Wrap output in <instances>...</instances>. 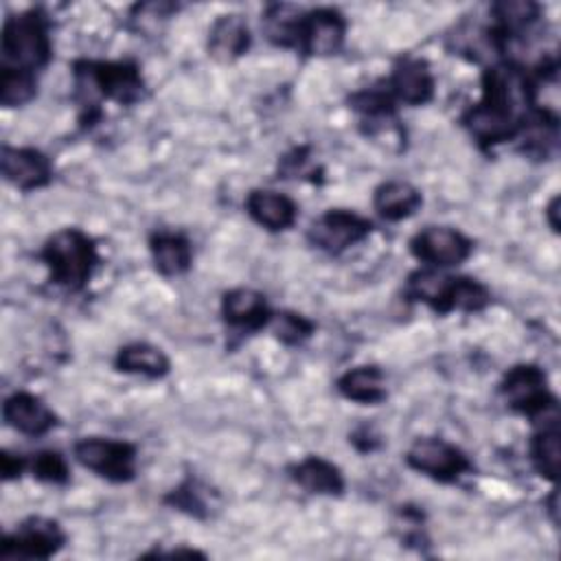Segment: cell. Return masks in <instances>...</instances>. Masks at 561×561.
<instances>
[{
	"instance_id": "obj_16",
	"label": "cell",
	"mask_w": 561,
	"mask_h": 561,
	"mask_svg": "<svg viewBox=\"0 0 561 561\" xmlns=\"http://www.w3.org/2000/svg\"><path fill=\"white\" fill-rule=\"evenodd\" d=\"M248 215L270 232L289 230L296 224L298 206L291 197L270 191V188H254L245 197Z\"/></svg>"
},
{
	"instance_id": "obj_22",
	"label": "cell",
	"mask_w": 561,
	"mask_h": 561,
	"mask_svg": "<svg viewBox=\"0 0 561 561\" xmlns=\"http://www.w3.org/2000/svg\"><path fill=\"white\" fill-rule=\"evenodd\" d=\"M149 252L153 259V267L158 270V274L167 278L188 272L193 263L191 241L182 232H171V230L153 232L149 239Z\"/></svg>"
},
{
	"instance_id": "obj_10",
	"label": "cell",
	"mask_w": 561,
	"mask_h": 561,
	"mask_svg": "<svg viewBox=\"0 0 561 561\" xmlns=\"http://www.w3.org/2000/svg\"><path fill=\"white\" fill-rule=\"evenodd\" d=\"M526 116L506 107L478 101L462 114V127L478 142L480 149H493L495 145L515 140L522 131Z\"/></svg>"
},
{
	"instance_id": "obj_5",
	"label": "cell",
	"mask_w": 561,
	"mask_h": 561,
	"mask_svg": "<svg viewBox=\"0 0 561 561\" xmlns=\"http://www.w3.org/2000/svg\"><path fill=\"white\" fill-rule=\"evenodd\" d=\"M72 454L81 467L110 482L123 484L136 476V445L129 440L88 436L75 443Z\"/></svg>"
},
{
	"instance_id": "obj_34",
	"label": "cell",
	"mask_w": 561,
	"mask_h": 561,
	"mask_svg": "<svg viewBox=\"0 0 561 561\" xmlns=\"http://www.w3.org/2000/svg\"><path fill=\"white\" fill-rule=\"evenodd\" d=\"M557 500H559V493H557V489H552V493H550V497H548V513H550L552 524H559V508H557Z\"/></svg>"
},
{
	"instance_id": "obj_17",
	"label": "cell",
	"mask_w": 561,
	"mask_h": 561,
	"mask_svg": "<svg viewBox=\"0 0 561 561\" xmlns=\"http://www.w3.org/2000/svg\"><path fill=\"white\" fill-rule=\"evenodd\" d=\"M287 473L307 493L340 497L346 489L340 467L320 456H307V458L289 465Z\"/></svg>"
},
{
	"instance_id": "obj_32",
	"label": "cell",
	"mask_w": 561,
	"mask_h": 561,
	"mask_svg": "<svg viewBox=\"0 0 561 561\" xmlns=\"http://www.w3.org/2000/svg\"><path fill=\"white\" fill-rule=\"evenodd\" d=\"M0 467H2V478H4V480H13V478H20V476H22V471L28 467V462H26L20 454L13 456V454L4 451Z\"/></svg>"
},
{
	"instance_id": "obj_14",
	"label": "cell",
	"mask_w": 561,
	"mask_h": 561,
	"mask_svg": "<svg viewBox=\"0 0 561 561\" xmlns=\"http://www.w3.org/2000/svg\"><path fill=\"white\" fill-rule=\"evenodd\" d=\"M272 309L265 296L250 287H234L221 296V318L228 327L254 333L272 322Z\"/></svg>"
},
{
	"instance_id": "obj_28",
	"label": "cell",
	"mask_w": 561,
	"mask_h": 561,
	"mask_svg": "<svg viewBox=\"0 0 561 561\" xmlns=\"http://www.w3.org/2000/svg\"><path fill=\"white\" fill-rule=\"evenodd\" d=\"M491 302V291L484 283L471 276H456L454 296H451V311L476 313L482 311Z\"/></svg>"
},
{
	"instance_id": "obj_30",
	"label": "cell",
	"mask_w": 561,
	"mask_h": 561,
	"mask_svg": "<svg viewBox=\"0 0 561 561\" xmlns=\"http://www.w3.org/2000/svg\"><path fill=\"white\" fill-rule=\"evenodd\" d=\"M28 469H31L33 478L48 482V484H66L70 480V469H68L66 458L53 449L37 451L28 460Z\"/></svg>"
},
{
	"instance_id": "obj_11",
	"label": "cell",
	"mask_w": 561,
	"mask_h": 561,
	"mask_svg": "<svg viewBox=\"0 0 561 561\" xmlns=\"http://www.w3.org/2000/svg\"><path fill=\"white\" fill-rule=\"evenodd\" d=\"M346 37V20L333 7H318L305 11L300 31H298V46L302 55L309 57H327L340 53Z\"/></svg>"
},
{
	"instance_id": "obj_29",
	"label": "cell",
	"mask_w": 561,
	"mask_h": 561,
	"mask_svg": "<svg viewBox=\"0 0 561 561\" xmlns=\"http://www.w3.org/2000/svg\"><path fill=\"white\" fill-rule=\"evenodd\" d=\"M272 331L274 337L285 346H300L313 335L316 324L296 311H280L272 316Z\"/></svg>"
},
{
	"instance_id": "obj_21",
	"label": "cell",
	"mask_w": 561,
	"mask_h": 561,
	"mask_svg": "<svg viewBox=\"0 0 561 561\" xmlns=\"http://www.w3.org/2000/svg\"><path fill=\"white\" fill-rule=\"evenodd\" d=\"M423 204L421 191L403 180L381 182L373 193V208L386 221H401L412 217Z\"/></svg>"
},
{
	"instance_id": "obj_26",
	"label": "cell",
	"mask_w": 561,
	"mask_h": 561,
	"mask_svg": "<svg viewBox=\"0 0 561 561\" xmlns=\"http://www.w3.org/2000/svg\"><path fill=\"white\" fill-rule=\"evenodd\" d=\"M37 94V77L13 68H0V103L2 107H22Z\"/></svg>"
},
{
	"instance_id": "obj_18",
	"label": "cell",
	"mask_w": 561,
	"mask_h": 561,
	"mask_svg": "<svg viewBox=\"0 0 561 561\" xmlns=\"http://www.w3.org/2000/svg\"><path fill=\"white\" fill-rule=\"evenodd\" d=\"M250 28L243 15L226 13L219 15L208 31V55L217 61H234L250 48Z\"/></svg>"
},
{
	"instance_id": "obj_25",
	"label": "cell",
	"mask_w": 561,
	"mask_h": 561,
	"mask_svg": "<svg viewBox=\"0 0 561 561\" xmlns=\"http://www.w3.org/2000/svg\"><path fill=\"white\" fill-rule=\"evenodd\" d=\"M305 11L294 4H270L263 11L261 26L265 37L280 48H296L298 46V31Z\"/></svg>"
},
{
	"instance_id": "obj_13",
	"label": "cell",
	"mask_w": 561,
	"mask_h": 561,
	"mask_svg": "<svg viewBox=\"0 0 561 561\" xmlns=\"http://www.w3.org/2000/svg\"><path fill=\"white\" fill-rule=\"evenodd\" d=\"M0 169L2 178L20 188V191H35L53 180V164L50 160L33 147H2L0 153Z\"/></svg>"
},
{
	"instance_id": "obj_3",
	"label": "cell",
	"mask_w": 561,
	"mask_h": 561,
	"mask_svg": "<svg viewBox=\"0 0 561 561\" xmlns=\"http://www.w3.org/2000/svg\"><path fill=\"white\" fill-rule=\"evenodd\" d=\"M2 68L37 72L53 57L48 20L39 9L9 15L2 26Z\"/></svg>"
},
{
	"instance_id": "obj_20",
	"label": "cell",
	"mask_w": 561,
	"mask_h": 561,
	"mask_svg": "<svg viewBox=\"0 0 561 561\" xmlns=\"http://www.w3.org/2000/svg\"><path fill=\"white\" fill-rule=\"evenodd\" d=\"M456 276L438 272L436 267L416 270L408 276L405 294L412 300L427 305L432 311L445 316L451 311V296H454Z\"/></svg>"
},
{
	"instance_id": "obj_15",
	"label": "cell",
	"mask_w": 561,
	"mask_h": 561,
	"mask_svg": "<svg viewBox=\"0 0 561 561\" xmlns=\"http://www.w3.org/2000/svg\"><path fill=\"white\" fill-rule=\"evenodd\" d=\"M2 419L9 427L26 436H44L57 427V414L31 392H13L2 403Z\"/></svg>"
},
{
	"instance_id": "obj_27",
	"label": "cell",
	"mask_w": 561,
	"mask_h": 561,
	"mask_svg": "<svg viewBox=\"0 0 561 561\" xmlns=\"http://www.w3.org/2000/svg\"><path fill=\"white\" fill-rule=\"evenodd\" d=\"M206 489L197 482V480H184L180 486H175L173 491H169L164 495V502L191 517H208L210 508H208V500H206Z\"/></svg>"
},
{
	"instance_id": "obj_1",
	"label": "cell",
	"mask_w": 561,
	"mask_h": 561,
	"mask_svg": "<svg viewBox=\"0 0 561 561\" xmlns=\"http://www.w3.org/2000/svg\"><path fill=\"white\" fill-rule=\"evenodd\" d=\"M75 103L79 105L81 125H92L101 116L99 103L114 101L118 105H134L145 99L147 83L134 61H94L77 59L72 64Z\"/></svg>"
},
{
	"instance_id": "obj_19",
	"label": "cell",
	"mask_w": 561,
	"mask_h": 561,
	"mask_svg": "<svg viewBox=\"0 0 561 561\" xmlns=\"http://www.w3.org/2000/svg\"><path fill=\"white\" fill-rule=\"evenodd\" d=\"M535 423V434L530 438V460L535 471L550 480L557 482L559 478V460H561V432H559V410L533 421Z\"/></svg>"
},
{
	"instance_id": "obj_8",
	"label": "cell",
	"mask_w": 561,
	"mask_h": 561,
	"mask_svg": "<svg viewBox=\"0 0 561 561\" xmlns=\"http://www.w3.org/2000/svg\"><path fill=\"white\" fill-rule=\"evenodd\" d=\"M66 543L64 528L48 517H28L0 543L2 559H50Z\"/></svg>"
},
{
	"instance_id": "obj_7",
	"label": "cell",
	"mask_w": 561,
	"mask_h": 561,
	"mask_svg": "<svg viewBox=\"0 0 561 561\" xmlns=\"http://www.w3.org/2000/svg\"><path fill=\"white\" fill-rule=\"evenodd\" d=\"M373 232L370 219L346 208H329L316 217L307 230V241L327 252L342 254L344 250L362 243Z\"/></svg>"
},
{
	"instance_id": "obj_33",
	"label": "cell",
	"mask_w": 561,
	"mask_h": 561,
	"mask_svg": "<svg viewBox=\"0 0 561 561\" xmlns=\"http://www.w3.org/2000/svg\"><path fill=\"white\" fill-rule=\"evenodd\" d=\"M559 195H554L550 202H548V206H546V219H548V224H550V228L554 230V232H559V226H561V221H559Z\"/></svg>"
},
{
	"instance_id": "obj_2",
	"label": "cell",
	"mask_w": 561,
	"mask_h": 561,
	"mask_svg": "<svg viewBox=\"0 0 561 561\" xmlns=\"http://www.w3.org/2000/svg\"><path fill=\"white\" fill-rule=\"evenodd\" d=\"M50 272V280L66 291H81L99 263L96 245L79 228H61L50 234L39 252Z\"/></svg>"
},
{
	"instance_id": "obj_4",
	"label": "cell",
	"mask_w": 561,
	"mask_h": 561,
	"mask_svg": "<svg viewBox=\"0 0 561 561\" xmlns=\"http://www.w3.org/2000/svg\"><path fill=\"white\" fill-rule=\"evenodd\" d=\"M504 403L533 421L559 410L557 399L548 388L546 373L535 364H517L508 368L500 381Z\"/></svg>"
},
{
	"instance_id": "obj_23",
	"label": "cell",
	"mask_w": 561,
	"mask_h": 561,
	"mask_svg": "<svg viewBox=\"0 0 561 561\" xmlns=\"http://www.w3.org/2000/svg\"><path fill=\"white\" fill-rule=\"evenodd\" d=\"M114 366L121 373L140 375L147 379H162L171 370L167 353L147 342H131L121 346L114 357Z\"/></svg>"
},
{
	"instance_id": "obj_9",
	"label": "cell",
	"mask_w": 561,
	"mask_h": 561,
	"mask_svg": "<svg viewBox=\"0 0 561 561\" xmlns=\"http://www.w3.org/2000/svg\"><path fill=\"white\" fill-rule=\"evenodd\" d=\"M410 252L430 267L440 270L465 263L473 252V243L451 226H427L412 237Z\"/></svg>"
},
{
	"instance_id": "obj_6",
	"label": "cell",
	"mask_w": 561,
	"mask_h": 561,
	"mask_svg": "<svg viewBox=\"0 0 561 561\" xmlns=\"http://www.w3.org/2000/svg\"><path fill=\"white\" fill-rule=\"evenodd\" d=\"M405 462L410 469L443 484L458 482L465 473L473 471V465L460 447L436 436L416 438L405 454Z\"/></svg>"
},
{
	"instance_id": "obj_24",
	"label": "cell",
	"mask_w": 561,
	"mask_h": 561,
	"mask_svg": "<svg viewBox=\"0 0 561 561\" xmlns=\"http://www.w3.org/2000/svg\"><path fill=\"white\" fill-rule=\"evenodd\" d=\"M337 392L355 403L362 405H377L386 399V379L379 366L366 364V366H355L346 370L337 379Z\"/></svg>"
},
{
	"instance_id": "obj_31",
	"label": "cell",
	"mask_w": 561,
	"mask_h": 561,
	"mask_svg": "<svg viewBox=\"0 0 561 561\" xmlns=\"http://www.w3.org/2000/svg\"><path fill=\"white\" fill-rule=\"evenodd\" d=\"M175 11H178V4H171V2H145V4H136L129 18L138 26V31H145L149 24L156 26L158 22L169 20Z\"/></svg>"
},
{
	"instance_id": "obj_12",
	"label": "cell",
	"mask_w": 561,
	"mask_h": 561,
	"mask_svg": "<svg viewBox=\"0 0 561 561\" xmlns=\"http://www.w3.org/2000/svg\"><path fill=\"white\" fill-rule=\"evenodd\" d=\"M388 92L397 103L405 105H425L434 96V75L430 64L421 57H399L392 66L390 77L383 81Z\"/></svg>"
}]
</instances>
